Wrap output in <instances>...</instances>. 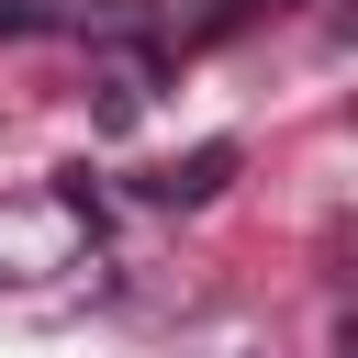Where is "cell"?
Here are the masks:
<instances>
[{
  "label": "cell",
  "instance_id": "6da1fadb",
  "mask_svg": "<svg viewBox=\"0 0 358 358\" xmlns=\"http://www.w3.org/2000/svg\"><path fill=\"white\" fill-rule=\"evenodd\" d=\"M224 179H235V145H190V157H168V168L145 179V201H168V213H201Z\"/></svg>",
  "mask_w": 358,
  "mask_h": 358
},
{
  "label": "cell",
  "instance_id": "7a4b0ae2",
  "mask_svg": "<svg viewBox=\"0 0 358 358\" xmlns=\"http://www.w3.org/2000/svg\"><path fill=\"white\" fill-rule=\"evenodd\" d=\"M45 22H56V11H45V0H0V45H34V34H45Z\"/></svg>",
  "mask_w": 358,
  "mask_h": 358
}]
</instances>
